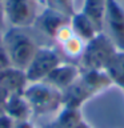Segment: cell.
Returning <instances> with one entry per match:
<instances>
[{"label": "cell", "mask_w": 124, "mask_h": 128, "mask_svg": "<svg viewBox=\"0 0 124 128\" xmlns=\"http://www.w3.org/2000/svg\"><path fill=\"white\" fill-rule=\"evenodd\" d=\"M38 22H39V26L44 34L54 38V39L60 28L64 27L66 24H68L66 16L55 10L44 11L40 16H38Z\"/></svg>", "instance_id": "obj_11"}, {"label": "cell", "mask_w": 124, "mask_h": 128, "mask_svg": "<svg viewBox=\"0 0 124 128\" xmlns=\"http://www.w3.org/2000/svg\"><path fill=\"white\" fill-rule=\"evenodd\" d=\"M7 94H4V92L0 90V114H3L4 112V102H6V98H7Z\"/></svg>", "instance_id": "obj_22"}, {"label": "cell", "mask_w": 124, "mask_h": 128, "mask_svg": "<svg viewBox=\"0 0 124 128\" xmlns=\"http://www.w3.org/2000/svg\"><path fill=\"white\" fill-rule=\"evenodd\" d=\"M3 46L10 55L12 66L26 71L38 51L35 40L24 28L11 27L3 35Z\"/></svg>", "instance_id": "obj_1"}, {"label": "cell", "mask_w": 124, "mask_h": 128, "mask_svg": "<svg viewBox=\"0 0 124 128\" xmlns=\"http://www.w3.org/2000/svg\"><path fill=\"white\" fill-rule=\"evenodd\" d=\"M2 44H3V35L0 34V46H2Z\"/></svg>", "instance_id": "obj_25"}, {"label": "cell", "mask_w": 124, "mask_h": 128, "mask_svg": "<svg viewBox=\"0 0 124 128\" xmlns=\"http://www.w3.org/2000/svg\"><path fill=\"white\" fill-rule=\"evenodd\" d=\"M80 67L71 63H60L43 82L55 87L59 91H64L80 76Z\"/></svg>", "instance_id": "obj_8"}, {"label": "cell", "mask_w": 124, "mask_h": 128, "mask_svg": "<svg viewBox=\"0 0 124 128\" xmlns=\"http://www.w3.org/2000/svg\"><path fill=\"white\" fill-rule=\"evenodd\" d=\"M98 94V90L84 78L80 72V76L71 84L67 90L63 91V107L79 108Z\"/></svg>", "instance_id": "obj_7"}, {"label": "cell", "mask_w": 124, "mask_h": 128, "mask_svg": "<svg viewBox=\"0 0 124 128\" xmlns=\"http://www.w3.org/2000/svg\"><path fill=\"white\" fill-rule=\"evenodd\" d=\"M60 63L62 59L58 51L50 47H39L32 62L26 68L28 83L43 82Z\"/></svg>", "instance_id": "obj_5"}, {"label": "cell", "mask_w": 124, "mask_h": 128, "mask_svg": "<svg viewBox=\"0 0 124 128\" xmlns=\"http://www.w3.org/2000/svg\"><path fill=\"white\" fill-rule=\"evenodd\" d=\"M59 3V6L63 8L64 11L71 12L72 11V0H56Z\"/></svg>", "instance_id": "obj_19"}, {"label": "cell", "mask_w": 124, "mask_h": 128, "mask_svg": "<svg viewBox=\"0 0 124 128\" xmlns=\"http://www.w3.org/2000/svg\"><path fill=\"white\" fill-rule=\"evenodd\" d=\"M8 67H12V63H11L8 52L6 51V48H4V46L2 44V46H0V71L6 70Z\"/></svg>", "instance_id": "obj_17"}, {"label": "cell", "mask_w": 124, "mask_h": 128, "mask_svg": "<svg viewBox=\"0 0 124 128\" xmlns=\"http://www.w3.org/2000/svg\"><path fill=\"white\" fill-rule=\"evenodd\" d=\"M70 26L74 31V34L76 36H79L84 42H90L91 39H94L96 35L99 34V31L96 30V27L94 26V23L88 19V16L83 12H76L72 14Z\"/></svg>", "instance_id": "obj_12"}, {"label": "cell", "mask_w": 124, "mask_h": 128, "mask_svg": "<svg viewBox=\"0 0 124 128\" xmlns=\"http://www.w3.org/2000/svg\"><path fill=\"white\" fill-rule=\"evenodd\" d=\"M106 11H107V0H84L82 12L88 16V19L94 23V26L99 32H103L104 30Z\"/></svg>", "instance_id": "obj_13"}, {"label": "cell", "mask_w": 124, "mask_h": 128, "mask_svg": "<svg viewBox=\"0 0 124 128\" xmlns=\"http://www.w3.org/2000/svg\"><path fill=\"white\" fill-rule=\"evenodd\" d=\"M4 114H7L15 122L28 120L32 115V110L28 104L27 99L24 98L23 92L20 94H11L6 98L4 102Z\"/></svg>", "instance_id": "obj_10"}, {"label": "cell", "mask_w": 124, "mask_h": 128, "mask_svg": "<svg viewBox=\"0 0 124 128\" xmlns=\"http://www.w3.org/2000/svg\"><path fill=\"white\" fill-rule=\"evenodd\" d=\"M23 95L30 104L32 114L36 115L51 114L63 107V92L46 82L28 83Z\"/></svg>", "instance_id": "obj_2"}, {"label": "cell", "mask_w": 124, "mask_h": 128, "mask_svg": "<svg viewBox=\"0 0 124 128\" xmlns=\"http://www.w3.org/2000/svg\"><path fill=\"white\" fill-rule=\"evenodd\" d=\"M84 47H86V42L82 40L79 36L72 35L70 39H67L66 42L62 43V50L66 54V56L71 59H79L82 58Z\"/></svg>", "instance_id": "obj_16"}, {"label": "cell", "mask_w": 124, "mask_h": 128, "mask_svg": "<svg viewBox=\"0 0 124 128\" xmlns=\"http://www.w3.org/2000/svg\"><path fill=\"white\" fill-rule=\"evenodd\" d=\"M44 128H64V127L55 119V120H52V122H50L48 124H46V126H44Z\"/></svg>", "instance_id": "obj_21"}, {"label": "cell", "mask_w": 124, "mask_h": 128, "mask_svg": "<svg viewBox=\"0 0 124 128\" xmlns=\"http://www.w3.org/2000/svg\"><path fill=\"white\" fill-rule=\"evenodd\" d=\"M108 36L119 51H124V7L119 0H107L106 23Z\"/></svg>", "instance_id": "obj_6"}, {"label": "cell", "mask_w": 124, "mask_h": 128, "mask_svg": "<svg viewBox=\"0 0 124 128\" xmlns=\"http://www.w3.org/2000/svg\"><path fill=\"white\" fill-rule=\"evenodd\" d=\"M28 84L26 71L16 67H8L0 71V90L4 94H20Z\"/></svg>", "instance_id": "obj_9"}, {"label": "cell", "mask_w": 124, "mask_h": 128, "mask_svg": "<svg viewBox=\"0 0 124 128\" xmlns=\"http://www.w3.org/2000/svg\"><path fill=\"white\" fill-rule=\"evenodd\" d=\"M104 71L108 74L112 83L124 88V51L118 50Z\"/></svg>", "instance_id": "obj_14"}, {"label": "cell", "mask_w": 124, "mask_h": 128, "mask_svg": "<svg viewBox=\"0 0 124 128\" xmlns=\"http://www.w3.org/2000/svg\"><path fill=\"white\" fill-rule=\"evenodd\" d=\"M56 120H58L64 128H75L83 120V118H82V112H80L79 108L62 107V110H60Z\"/></svg>", "instance_id": "obj_15"}, {"label": "cell", "mask_w": 124, "mask_h": 128, "mask_svg": "<svg viewBox=\"0 0 124 128\" xmlns=\"http://www.w3.org/2000/svg\"><path fill=\"white\" fill-rule=\"evenodd\" d=\"M14 128H35L30 120H22V122H15Z\"/></svg>", "instance_id": "obj_20"}, {"label": "cell", "mask_w": 124, "mask_h": 128, "mask_svg": "<svg viewBox=\"0 0 124 128\" xmlns=\"http://www.w3.org/2000/svg\"><path fill=\"white\" fill-rule=\"evenodd\" d=\"M118 52L115 43L104 32H99L94 39L86 43L80 58V71L106 70L108 63Z\"/></svg>", "instance_id": "obj_3"}, {"label": "cell", "mask_w": 124, "mask_h": 128, "mask_svg": "<svg viewBox=\"0 0 124 128\" xmlns=\"http://www.w3.org/2000/svg\"><path fill=\"white\" fill-rule=\"evenodd\" d=\"M123 91H124V88H123Z\"/></svg>", "instance_id": "obj_26"}, {"label": "cell", "mask_w": 124, "mask_h": 128, "mask_svg": "<svg viewBox=\"0 0 124 128\" xmlns=\"http://www.w3.org/2000/svg\"><path fill=\"white\" fill-rule=\"evenodd\" d=\"M3 10L11 27L27 28L38 20L36 0H3Z\"/></svg>", "instance_id": "obj_4"}, {"label": "cell", "mask_w": 124, "mask_h": 128, "mask_svg": "<svg viewBox=\"0 0 124 128\" xmlns=\"http://www.w3.org/2000/svg\"><path fill=\"white\" fill-rule=\"evenodd\" d=\"M3 19H4V10H3V0H0V27L3 24Z\"/></svg>", "instance_id": "obj_23"}, {"label": "cell", "mask_w": 124, "mask_h": 128, "mask_svg": "<svg viewBox=\"0 0 124 128\" xmlns=\"http://www.w3.org/2000/svg\"><path fill=\"white\" fill-rule=\"evenodd\" d=\"M75 128H91V127L88 126V124H87L86 122H84V120H82V122H80V123H79Z\"/></svg>", "instance_id": "obj_24"}, {"label": "cell", "mask_w": 124, "mask_h": 128, "mask_svg": "<svg viewBox=\"0 0 124 128\" xmlns=\"http://www.w3.org/2000/svg\"><path fill=\"white\" fill-rule=\"evenodd\" d=\"M15 120L10 118L7 114H0V128H14Z\"/></svg>", "instance_id": "obj_18"}]
</instances>
